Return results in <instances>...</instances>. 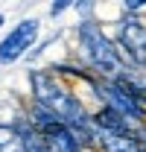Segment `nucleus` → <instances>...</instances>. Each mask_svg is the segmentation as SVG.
<instances>
[{"label":"nucleus","instance_id":"nucleus-1","mask_svg":"<svg viewBox=\"0 0 146 152\" xmlns=\"http://www.w3.org/2000/svg\"><path fill=\"white\" fill-rule=\"evenodd\" d=\"M29 85H32V99L47 105L79 137L85 152H91V111H88L85 99L64 82V76L53 73V70H29Z\"/></svg>","mask_w":146,"mask_h":152},{"label":"nucleus","instance_id":"nucleus-3","mask_svg":"<svg viewBox=\"0 0 146 152\" xmlns=\"http://www.w3.org/2000/svg\"><path fill=\"white\" fill-rule=\"evenodd\" d=\"M38 29H41L38 18H23L20 23H15V29L0 41V64H15L18 58H23V53L38 38Z\"/></svg>","mask_w":146,"mask_h":152},{"label":"nucleus","instance_id":"nucleus-5","mask_svg":"<svg viewBox=\"0 0 146 152\" xmlns=\"http://www.w3.org/2000/svg\"><path fill=\"white\" fill-rule=\"evenodd\" d=\"M128 61H131V67H137V70L146 76V44H143V47H140V50H137L131 58H128Z\"/></svg>","mask_w":146,"mask_h":152},{"label":"nucleus","instance_id":"nucleus-4","mask_svg":"<svg viewBox=\"0 0 146 152\" xmlns=\"http://www.w3.org/2000/svg\"><path fill=\"white\" fill-rule=\"evenodd\" d=\"M143 44H146V20L137 18V15H126L120 20V26H117V47L123 50L126 58H131Z\"/></svg>","mask_w":146,"mask_h":152},{"label":"nucleus","instance_id":"nucleus-8","mask_svg":"<svg viewBox=\"0 0 146 152\" xmlns=\"http://www.w3.org/2000/svg\"><path fill=\"white\" fill-rule=\"evenodd\" d=\"M0 152H3V149H0Z\"/></svg>","mask_w":146,"mask_h":152},{"label":"nucleus","instance_id":"nucleus-6","mask_svg":"<svg viewBox=\"0 0 146 152\" xmlns=\"http://www.w3.org/2000/svg\"><path fill=\"white\" fill-rule=\"evenodd\" d=\"M67 6H70V3H64V0H61V3H53V9H50V12H53V15H58V12H64Z\"/></svg>","mask_w":146,"mask_h":152},{"label":"nucleus","instance_id":"nucleus-7","mask_svg":"<svg viewBox=\"0 0 146 152\" xmlns=\"http://www.w3.org/2000/svg\"><path fill=\"white\" fill-rule=\"evenodd\" d=\"M3 23H6V15H3V12H0V26H3Z\"/></svg>","mask_w":146,"mask_h":152},{"label":"nucleus","instance_id":"nucleus-2","mask_svg":"<svg viewBox=\"0 0 146 152\" xmlns=\"http://www.w3.org/2000/svg\"><path fill=\"white\" fill-rule=\"evenodd\" d=\"M76 35H79V53L93 76L117 79L126 67H131L128 58L123 56V50L117 47V41L105 35V29L96 20H79Z\"/></svg>","mask_w":146,"mask_h":152}]
</instances>
